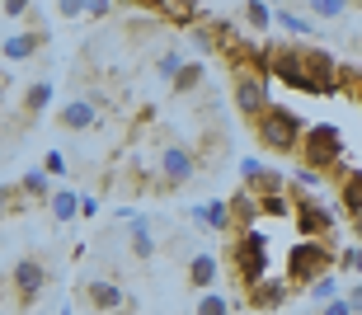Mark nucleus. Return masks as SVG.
<instances>
[{"label":"nucleus","instance_id":"1","mask_svg":"<svg viewBox=\"0 0 362 315\" xmlns=\"http://www.w3.org/2000/svg\"><path fill=\"white\" fill-rule=\"evenodd\" d=\"M269 76H278L282 85H292L301 95H334L339 90V61L310 42L269 47Z\"/></svg>","mask_w":362,"mask_h":315},{"label":"nucleus","instance_id":"2","mask_svg":"<svg viewBox=\"0 0 362 315\" xmlns=\"http://www.w3.org/2000/svg\"><path fill=\"white\" fill-rule=\"evenodd\" d=\"M334 268H339V254L329 249V240H296L287 249V283L292 287H315Z\"/></svg>","mask_w":362,"mask_h":315},{"label":"nucleus","instance_id":"3","mask_svg":"<svg viewBox=\"0 0 362 315\" xmlns=\"http://www.w3.org/2000/svg\"><path fill=\"white\" fill-rule=\"evenodd\" d=\"M230 273H235V283L245 292L269 278V235L259 226L255 231H235V240H230Z\"/></svg>","mask_w":362,"mask_h":315},{"label":"nucleus","instance_id":"4","mask_svg":"<svg viewBox=\"0 0 362 315\" xmlns=\"http://www.w3.org/2000/svg\"><path fill=\"white\" fill-rule=\"evenodd\" d=\"M296 155H301V165L315 170V174H329V170H339V179L349 174V170H344V132H339L334 123H310Z\"/></svg>","mask_w":362,"mask_h":315},{"label":"nucleus","instance_id":"5","mask_svg":"<svg viewBox=\"0 0 362 315\" xmlns=\"http://www.w3.org/2000/svg\"><path fill=\"white\" fill-rule=\"evenodd\" d=\"M230 99H235V113L240 118L259 123L273 109V76H264L259 66H235L230 71Z\"/></svg>","mask_w":362,"mask_h":315},{"label":"nucleus","instance_id":"6","mask_svg":"<svg viewBox=\"0 0 362 315\" xmlns=\"http://www.w3.org/2000/svg\"><path fill=\"white\" fill-rule=\"evenodd\" d=\"M255 137H259V146L273 151V155H296L301 151V137H306V123H301L292 109L273 104V109L255 123Z\"/></svg>","mask_w":362,"mask_h":315},{"label":"nucleus","instance_id":"7","mask_svg":"<svg viewBox=\"0 0 362 315\" xmlns=\"http://www.w3.org/2000/svg\"><path fill=\"white\" fill-rule=\"evenodd\" d=\"M292 221H296V231H301V240H329V231L339 226V221H334V207L320 203L315 193H296Z\"/></svg>","mask_w":362,"mask_h":315},{"label":"nucleus","instance_id":"8","mask_svg":"<svg viewBox=\"0 0 362 315\" xmlns=\"http://www.w3.org/2000/svg\"><path fill=\"white\" fill-rule=\"evenodd\" d=\"M156 179H160V189H184V184H193V179H198V155L188 151V146H179V141L160 146Z\"/></svg>","mask_w":362,"mask_h":315},{"label":"nucleus","instance_id":"9","mask_svg":"<svg viewBox=\"0 0 362 315\" xmlns=\"http://www.w3.org/2000/svg\"><path fill=\"white\" fill-rule=\"evenodd\" d=\"M81 302L90 315H118L127 311V292L113 278H90V283H81Z\"/></svg>","mask_w":362,"mask_h":315},{"label":"nucleus","instance_id":"10","mask_svg":"<svg viewBox=\"0 0 362 315\" xmlns=\"http://www.w3.org/2000/svg\"><path fill=\"white\" fill-rule=\"evenodd\" d=\"M10 283H14V297H19V306H33L42 292H47V268H42L38 259H14Z\"/></svg>","mask_w":362,"mask_h":315},{"label":"nucleus","instance_id":"11","mask_svg":"<svg viewBox=\"0 0 362 315\" xmlns=\"http://www.w3.org/2000/svg\"><path fill=\"white\" fill-rule=\"evenodd\" d=\"M42 42H47L42 28H19V33H5V38H0V57H5V61H28V57H38Z\"/></svg>","mask_w":362,"mask_h":315},{"label":"nucleus","instance_id":"12","mask_svg":"<svg viewBox=\"0 0 362 315\" xmlns=\"http://www.w3.org/2000/svg\"><path fill=\"white\" fill-rule=\"evenodd\" d=\"M287 297H292V283L269 273L264 283H259V287H250V297H245V302L259 306V311H278V306H287Z\"/></svg>","mask_w":362,"mask_h":315},{"label":"nucleus","instance_id":"13","mask_svg":"<svg viewBox=\"0 0 362 315\" xmlns=\"http://www.w3.org/2000/svg\"><path fill=\"white\" fill-rule=\"evenodd\" d=\"M57 123L66 127V132H90L99 123V109H94L90 99H66L62 109H57Z\"/></svg>","mask_w":362,"mask_h":315},{"label":"nucleus","instance_id":"14","mask_svg":"<svg viewBox=\"0 0 362 315\" xmlns=\"http://www.w3.org/2000/svg\"><path fill=\"white\" fill-rule=\"evenodd\" d=\"M156 14H160L165 24L184 28V33L202 28V19H207V10H202V5H184V0H165V5H156Z\"/></svg>","mask_w":362,"mask_h":315},{"label":"nucleus","instance_id":"15","mask_svg":"<svg viewBox=\"0 0 362 315\" xmlns=\"http://www.w3.org/2000/svg\"><path fill=\"white\" fill-rule=\"evenodd\" d=\"M216 273H221V263H216V254H207V249H198V254H188V287L212 292Z\"/></svg>","mask_w":362,"mask_h":315},{"label":"nucleus","instance_id":"16","mask_svg":"<svg viewBox=\"0 0 362 315\" xmlns=\"http://www.w3.org/2000/svg\"><path fill=\"white\" fill-rule=\"evenodd\" d=\"M226 203H230V221H235L240 231H255L259 221H264V207H259V198L250 189H240L235 198H226Z\"/></svg>","mask_w":362,"mask_h":315},{"label":"nucleus","instance_id":"17","mask_svg":"<svg viewBox=\"0 0 362 315\" xmlns=\"http://www.w3.org/2000/svg\"><path fill=\"white\" fill-rule=\"evenodd\" d=\"M122 221H127V245H132V259L151 263V259H156V235H151L146 217H122Z\"/></svg>","mask_w":362,"mask_h":315},{"label":"nucleus","instance_id":"18","mask_svg":"<svg viewBox=\"0 0 362 315\" xmlns=\"http://www.w3.org/2000/svg\"><path fill=\"white\" fill-rule=\"evenodd\" d=\"M193 221L207 226V231H230V226H235V221H230V203H221V198H216V203L193 207Z\"/></svg>","mask_w":362,"mask_h":315},{"label":"nucleus","instance_id":"19","mask_svg":"<svg viewBox=\"0 0 362 315\" xmlns=\"http://www.w3.org/2000/svg\"><path fill=\"white\" fill-rule=\"evenodd\" d=\"M273 24H278V28H287V33H292V38H301V42H306L310 33H315V24H310L306 14L287 10V5H273Z\"/></svg>","mask_w":362,"mask_h":315},{"label":"nucleus","instance_id":"20","mask_svg":"<svg viewBox=\"0 0 362 315\" xmlns=\"http://www.w3.org/2000/svg\"><path fill=\"white\" fill-rule=\"evenodd\" d=\"M339 203H344L349 217H358V212H362V170H349V174L339 179Z\"/></svg>","mask_w":362,"mask_h":315},{"label":"nucleus","instance_id":"21","mask_svg":"<svg viewBox=\"0 0 362 315\" xmlns=\"http://www.w3.org/2000/svg\"><path fill=\"white\" fill-rule=\"evenodd\" d=\"M47 207H52L57 221H76V217H81V193H76V189H57L52 198H47Z\"/></svg>","mask_w":362,"mask_h":315},{"label":"nucleus","instance_id":"22","mask_svg":"<svg viewBox=\"0 0 362 315\" xmlns=\"http://www.w3.org/2000/svg\"><path fill=\"white\" fill-rule=\"evenodd\" d=\"M47 104H52V81H33L24 90V118H38V113H47Z\"/></svg>","mask_w":362,"mask_h":315},{"label":"nucleus","instance_id":"23","mask_svg":"<svg viewBox=\"0 0 362 315\" xmlns=\"http://www.w3.org/2000/svg\"><path fill=\"white\" fill-rule=\"evenodd\" d=\"M240 19L250 33H269L273 28V5H259V0H250V5H240Z\"/></svg>","mask_w":362,"mask_h":315},{"label":"nucleus","instance_id":"24","mask_svg":"<svg viewBox=\"0 0 362 315\" xmlns=\"http://www.w3.org/2000/svg\"><path fill=\"white\" fill-rule=\"evenodd\" d=\"M240 306V297H221V292H202L198 306H193V315H230Z\"/></svg>","mask_w":362,"mask_h":315},{"label":"nucleus","instance_id":"25","mask_svg":"<svg viewBox=\"0 0 362 315\" xmlns=\"http://www.w3.org/2000/svg\"><path fill=\"white\" fill-rule=\"evenodd\" d=\"M19 193H24V198H52V174H47V170H28L24 179H19Z\"/></svg>","mask_w":362,"mask_h":315},{"label":"nucleus","instance_id":"26","mask_svg":"<svg viewBox=\"0 0 362 315\" xmlns=\"http://www.w3.org/2000/svg\"><path fill=\"white\" fill-rule=\"evenodd\" d=\"M184 66H188L184 57H179L175 47H165V52H160V61H156V76H160V81H170V85H175V81H179V71H184Z\"/></svg>","mask_w":362,"mask_h":315},{"label":"nucleus","instance_id":"27","mask_svg":"<svg viewBox=\"0 0 362 315\" xmlns=\"http://www.w3.org/2000/svg\"><path fill=\"white\" fill-rule=\"evenodd\" d=\"M202 81H207V71H202V61H188V66L179 71V81H175V90H179V95H193V90H198Z\"/></svg>","mask_w":362,"mask_h":315},{"label":"nucleus","instance_id":"28","mask_svg":"<svg viewBox=\"0 0 362 315\" xmlns=\"http://www.w3.org/2000/svg\"><path fill=\"white\" fill-rule=\"evenodd\" d=\"M306 14H310V19H344L349 5H344V0H310Z\"/></svg>","mask_w":362,"mask_h":315},{"label":"nucleus","instance_id":"29","mask_svg":"<svg viewBox=\"0 0 362 315\" xmlns=\"http://www.w3.org/2000/svg\"><path fill=\"white\" fill-rule=\"evenodd\" d=\"M306 292H310V302H315V306H329L339 297V278L329 273V278H320V283H315V287H306Z\"/></svg>","mask_w":362,"mask_h":315},{"label":"nucleus","instance_id":"30","mask_svg":"<svg viewBox=\"0 0 362 315\" xmlns=\"http://www.w3.org/2000/svg\"><path fill=\"white\" fill-rule=\"evenodd\" d=\"M339 273H362V245L349 240V245L339 249Z\"/></svg>","mask_w":362,"mask_h":315},{"label":"nucleus","instance_id":"31","mask_svg":"<svg viewBox=\"0 0 362 315\" xmlns=\"http://www.w3.org/2000/svg\"><path fill=\"white\" fill-rule=\"evenodd\" d=\"M259 207H264V221L269 217H292V203H287V193H273V198H259Z\"/></svg>","mask_w":362,"mask_h":315},{"label":"nucleus","instance_id":"32","mask_svg":"<svg viewBox=\"0 0 362 315\" xmlns=\"http://www.w3.org/2000/svg\"><path fill=\"white\" fill-rule=\"evenodd\" d=\"M19 207H24L19 184H0V217H5V212H19Z\"/></svg>","mask_w":362,"mask_h":315},{"label":"nucleus","instance_id":"33","mask_svg":"<svg viewBox=\"0 0 362 315\" xmlns=\"http://www.w3.org/2000/svg\"><path fill=\"white\" fill-rule=\"evenodd\" d=\"M320 179L325 174H315V170H306V165H301V170H296V189H301V193H320Z\"/></svg>","mask_w":362,"mask_h":315},{"label":"nucleus","instance_id":"34","mask_svg":"<svg viewBox=\"0 0 362 315\" xmlns=\"http://www.w3.org/2000/svg\"><path fill=\"white\" fill-rule=\"evenodd\" d=\"M0 14H5V19H24V14H33V5H28V0H5Z\"/></svg>","mask_w":362,"mask_h":315},{"label":"nucleus","instance_id":"35","mask_svg":"<svg viewBox=\"0 0 362 315\" xmlns=\"http://www.w3.org/2000/svg\"><path fill=\"white\" fill-rule=\"evenodd\" d=\"M42 170L62 179V174H66V155H62V151H47V160H42Z\"/></svg>","mask_w":362,"mask_h":315},{"label":"nucleus","instance_id":"36","mask_svg":"<svg viewBox=\"0 0 362 315\" xmlns=\"http://www.w3.org/2000/svg\"><path fill=\"white\" fill-rule=\"evenodd\" d=\"M85 10H90V5H81V0H62V5H57V14H62V19H81Z\"/></svg>","mask_w":362,"mask_h":315},{"label":"nucleus","instance_id":"37","mask_svg":"<svg viewBox=\"0 0 362 315\" xmlns=\"http://www.w3.org/2000/svg\"><path fill=\"white\" fill-rule=\"evenodd\" d=\"M344 302L353 306V315H362V283H353V287L344 292Z\"/></svg>","mask_w":362,"mask_h":315},{"label":"nucleus","instance_id":"38","mask_svg":"<svg viewBox=\"0 0 362 315\" xmlns=\"http://www.w3.org/2000/svg\"><path fill=\"white\" fill-rule=\"evenodd\" d=\"M320 315H353V306L344 302V297H334L329 306H320Z\"/></svg>","mask_w":362,"mask_h":315},{"label":"nucleus","instance_id":"39","mask_svg":"<svg viewBox=\"0 0 362 315\" xmlns=\"http://www.w3.org/2000/svg\"><path fill=\"white\" fill-rule=\"evenodd\" d=\"M94 212H99V198H94V193H81V217H94Z\"/></svg>","mask_w":362,"mask_h":315},{"label":"nucleus","instance_id":"40","mask_svg":"<svg viewBox=\"0 0 362 315\" xmlns=\"http://www.w3.org/2000/svg\"><path fill=\"white\" fill-rule=\"evenodd\" d=\"M85 14H90V19H108V14H113V5H104V0H94V5H90Z\"/></svg>","mask_w":362,"mask_h":315},{"label":"nucleus","instance_id":"41","mask_svg":"<svg viewBox=\"0 0 362 315\" xmlns=\"http://www.w3.org/2000/svg\"><path fill=\"white\" fill-rule=\"evenodd\" d=\"M349 221H353V240L362 245V212H358V217H349Z\"/></svg>","mask_w":362,"mask_h":315},{"label":"nucleus","instance_id":"42","mask_svg":"<svg viewBox=\"0 0 362 315\" xmlns=\"http://www.w3.org/2000/svg\"><path fill=\"white\" fill-rule=\"evenodd\" d=\"M0 99H5V71H0Z\"/></svg>","mask_w":362,"mask_h":315},{"label":"nucleus","instance_id":"43","mask_svg":"<svg viewBox=\"0 0 362 315\" xmlns=\"http://www.w3.org/2000/svg\"><path fill=\"white\" fill-rule=\"evenodd\" d=\"M85 315H90V311H85Z\"/></svg>","mask_w":362,"mask_h":315},{"label":"nucleus","instance_id":"44","mask_svg":"<svg viewBox=\"0 0 362 315\" xmlns=\"http://www.w3.org/2000/svg\"><path fill=\"white\" fill-rule=\"evenodd\" d=\"M358 42H362V38H358Z\"/></svg>","mask_w":362,"mask_h":315}]
</instances>
